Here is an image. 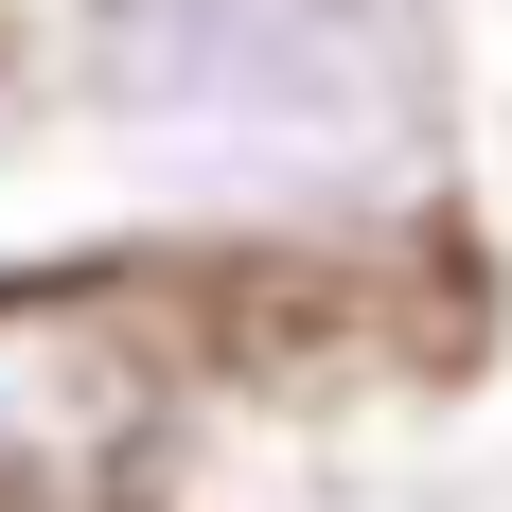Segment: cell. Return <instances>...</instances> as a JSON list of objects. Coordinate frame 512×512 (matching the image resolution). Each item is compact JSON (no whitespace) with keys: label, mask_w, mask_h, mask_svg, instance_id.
Masks as SVG:
<instances>
[{"label":"cell","mask_w":512,"mask_h":512,"mask_svg":"<svg viewBox=\"0 0 512 512\" xmlns=\"http://www.w3.org/2000/svg\"><path fill=\"white\" fill-rule=\"evenodd\" d=\"M212 301L177 265H0V512H142L212 407Z\"/></svg>","instance_id":"6da1fadb"}]
</instances>
